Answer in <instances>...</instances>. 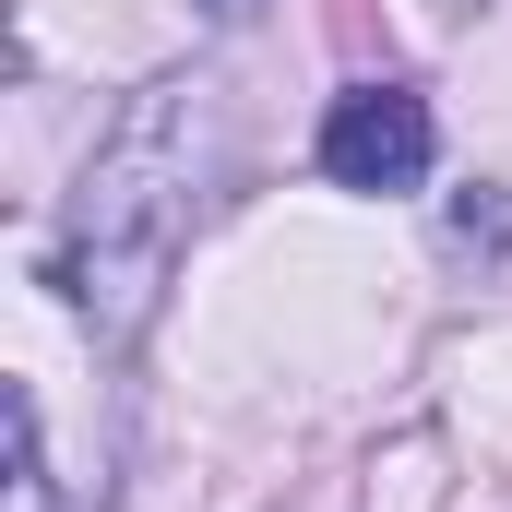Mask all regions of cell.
I'll list each match as a JSON object with an SVG mask.
<instances>
[{
  "instance_id": "cell-1",
  "label": "cell",
  "mask_w": 512,
  "mask_h": 512,
  "mask_svg": "<svg viewBox=\"0 0 512 512\" xmlns=\"http://www.w3.org/2000/svg\"><path fill=\"white\" fill-rule=\"evenodd\" d=\"M215 167H227V96H215L203 72L143 84L120 120H108V143L84 155L72 203H60V239H48V286L72 298V322H84L108 358L155 322L167 274L191 251V227H203Z\"/></svg>"
},
{
  "instance_id": "cell-2",
  "label": "cell",
  "mask_w": 512,
  "mask_h": 512,
  "mask_svg": "<svg viewBox=\"0 0 512 512\" xmlns=\"http://www.w3.org/2000/svg\"><path fill=\"white\" fill-rule=\"evenodd\" d=\"M429 155H441V120H429V96H405V84H346V96L322 108V179H334V191H417Z\"/></svg>"
},
{
  "instance_id": "cell-3",
  "label": "cell",
  "mask_w": 512,
  "mask_h": 512,
  "mask_svg": "<svg viewBox=\"0 0 512 512\" xmlns=\"http://www.w3.org/2000/svg\"><path fill=\"white\" fill-rule=\"evenodd\" d=\"M0 441H12V512H48V417H36V382H0Z\"/></svg>"
},
{
  "instance_id": "cell-4",
  "label": "cell",
  "mask_w": 512,
  "mask_h": 512,
  "mask_svg": "<svg viewBox=\"0 0 512 512\" xmlns=\"http://www.w3.org/2000/svg\"><path fill=\"white\" fill-rule=\"evenodd\" d=\"M453 251H512V203H453Z\"/></svg>"
},
{
  "instance_id": "cell-5",
  "label": "cell",
  "mask_w": 512,
  "mask_h": 512,
  "mask_svg": "<svg viewBox=\"0 0 512 512\" xmlns=\"http://www.w3.org/2000/svg\"><path fill=\"white\" fill-rule=\"evenodd\" d=\"M203 12H215V24H239V12H251V0H203Z\"/></svg>"
}]
</instances>
